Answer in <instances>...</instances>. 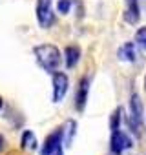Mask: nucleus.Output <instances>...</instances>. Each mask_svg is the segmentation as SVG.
Here are the masks:
<instances>
[{
  "label": "nucleus",
  "mask_w": 146,
  "mask_h": 155,
  "mask_svg": "<svg viewBox=\"0 0 146 155\" xmlns=\"http://www.w3.org/2000/svg\"><path fill=\"white\" fill-rule=\"evenodd\" d=\"M33 53H35V58H37L38 66L44 71H48V73L58 71L62 55H60L57 46H53V44H40V46H35Z\"/></svg>",
  "instance_id": "nucleus-1"
},
{
  "label": "nucleus",
  "mask_w": 146,
  "mask_h": 155,
  "mask_svg": "<svg viewBox=\"0 0 146 155\" xmlns=\"http://www.w3.org/2000/svg\"><path fill=\"white\" fill-rule=\"evenodd\" d=\"M53 0H37V20L42 29H48L55 22V13L51 9Z\"/></svg>",
  "instance_id": "nucleus-2"
},
{
  "label": "nucleus",
  "mask_w": 146,
  "mask_h": 155,
  "mask_svg": "<svg viewBox=\"0 0 146 155\" xmlns=\"http://www.w3.org/2000/svg\"><path fill=\"white\" fill-rule=\"evenodd\" d=\"M64 133L66 130L64 128H57L53 133H49L42 144V150H40V155H53L57 153L58 150H62V142H64Z\"/></svg>",
  "instance_id": "nucleus-3"
},
{
  "label": "nucleus",
  "mask_w": 146,
  "mask_h": 155,
  "mask_svg": "<svg viewBox=\"0 0 146 155\" xmlns=\"http://www.w3.org/2000/svg\"><path fill=\"white\" fill-rule=\"evenodd\" d=\"M130 126L135 133H139L142 126V101L137 93L130 97Z\"/></svg>",
  "instance_id": "nucleus-4"
},
{
  "label": "nucleus",
  "mask_w": 146,
  "mask_h": 155,
  "mask_svg": "<svg viewBox=\"0 0 146 155\" xmlns=\"http://www.w3.org/2000/svg\"><path fill=\"white\" fill-rule=\"evenodd\" d=\"M68 86H69V79L66 73L55 71L53 73V102H62V99L68 93Z\"/></svg>",
  "instance_id": "nucleus-5"
},
{
  "label": "nucleus",
  "mask_w": 146,
  "mask_h": 155,
  "mask_svg": "<svg viewBox=\"0 0 146 155\" xmlns=\"http://www.w3.org/2000/svg\"><path fill=\"white\" fill-rule=\"evenodd\" d=\"M131 146H133V142H131V139H130L124 131H121V130H113V131H111L110 148H111L113 153H122L124 150H130Z\"/></svg>",
  "instance_id": "nucleus-6"
},
{
  "label": "nucleus",
  "mask_w": 146,
  "mask_h": 155,
  "mask_svg": "<svg viewBox=\"0 0 146 155\" xmlns=\"http://www.w3.org/2000/svg\"><path fill=\"white\" fill-rule=\"evenodd\" d=\"M88 91H90V81H88V77H84L79 82V90H77V97H75V106L79 111H82L88 102Z\"/></svg>",
  "instance_id": "nucleus-7"
},
{
  "label": "nucleus",
  "mask_w": 146,
  "mask_h": 155,
  "mask_svg": "<svg viewBox=\"0 0 146 155\" xmlns=\"http://www.w3.org/2000/svg\"><path fill=\"white\" fill-rule=\"evenodd\" d=\"M139 0H126V9H124V22L126 24H137L139 22Z\"/></svg>",
  "instance_id": "nucleus-8"
},
{
  "label": "nucleus",
  "mask_w": 146,
  "mask_h": 155,
  "mask_svg": "<svg viewBox=\"0 0 146 155\" xmlns=\"http://www.w3.org/2000/svg\"><path fill=\"white\" fill-rule=\"evenodd\" d=\"M81 58V49L79 46H68L66 48V68H75Z\"/></svg>",
  "instance_id": "nucleus-9"
},
{
  "label": "nucleus",
  "mask_w": 146,
  "mask_h": 155,
  "mask_svg": "<svg viewBox=\"0 0 146 155\" xmlns=\"http://www.w3.org/2000/svg\"><path fill=\"white\" fill-rule=\"evenodd\" d=\"M119 57H121V60H124V62H135V58H137L135 46H133L131 42L122 44V46L119 48Z\"/></svg>",
  "instance_id": "nucleus-10"
},
{
  "label": "nucleus",
  "mask_w": 146,
  "mask_h": 155,
  "mask_svg": "<svg viewBox=\"0 0 146 155\" xmlns=\"http://www.w3.org/2000/svg\"><path fill=\"white\" fill-rule=\"evenodd\" d=\"M20 144H22V150H26V151H35L37 150V146H38V140H37V135L33 133V131H24L22 133V140H20Z\"/></svg>",
  "instance_id": "nucleus-11"
},
{
  "label": "nucleus",
  "mask_w": 146,
  "mask_h": 155,
  "mask_svg": "<svg viewBox=\"0 0 146 155\" xmlns=\"http://www.w3.org/2000/svg\"><path fill=\"white\" fill-rule=\"evenodd\" d=\"M121 113H122L121 108H117V110L111 113V120H110V128H111V131H113V130H119V124H121Z\"/></svg>",
  "instance_id": "nucleus-12"
},
{
  "label": "nucleus",
  "mask_w": 146,
  "mask_h": 155,
  "mask_svg": "<svg viewBox=\"0 0 146 155\" xmlns=\"http://www.w3.org/2000/svg\"><path fill=\"white\" fill-rule=\"evenodd\" d=\"M135 42H137L142 49H146V28L137 29V33H135Z\"/></svg>",
  "instance_id": "nucleus-13"
},
{
  "label": "nucleus",
  "mask_w": 146,
  "mask_h": 155,
  "mask_svg": "<svg viewBox=\"0 0 146 155\" xmlns=\"http://www.w3.org/2000/svg\"><path fill=\"white\" fill-rule=\"evenodd\" d=\"M71 4H73V0H58V4H57V9H58V13H62V15L69 13V8H71Z\"/></svg>",
  "instance_id": "nucleus-14"
},
{
  "label": "nucleus",
  "mask_w": 146,
  "mask_h": 155,
  "mask_svg": "<svg viewBox=\"0 0 146 155\" xmlns=\"http://www.w3.org/2000/svg\"><path fill=\"white\" fill-rule=\"evenodd\" d=\"M2 142H4V139H2V137H0V150H2Z\"/></svg>",
  "instance_id": "nucleus-15"
},
{
  "label": "nucleus",
  "mask_w": 146,
  "mask_h": 155,
  "mask_svg": "<svg viewBox=\"0 0 146 155\" xmlns=\"http://www.w3.org/2000/svg\"><path fill=\"white\" fill-rule=\"evenodd\" d=\"M53 155H62V150H58L57 153H53Z\"/></svg>",
  "instance_id": "nucleus-16"
},
{
  "label": "nucleus",
  "mask_w": 146,
  "mask_h": 155,
  "mask_svg": "<svg viewBox=\"0 0 146 155\" xmlns=\"http://www.w3.org/2000/svg\"><path fill=\"white\" fill-rule=\"evenodd\" d=\"M2 104H4V102H2V97H0V110H2Z\"/></svg>",
  "instance_id": "nucleus-17"
},
{
  "label": "nucleus",
  "mask_w": 146,
  "mask_h": 155,
  "mask_svg": "<svg viewBox=\"0 0 146 155\" xmlns=\"http://www.w3.org/2000/svg\"><path fill=\"white\" fill-rule=\"evenodd\" d=\"M144 88H146V79H144Z\"/></svg>",
  "instance_id": "nucleus-18"
}]
</instances>
